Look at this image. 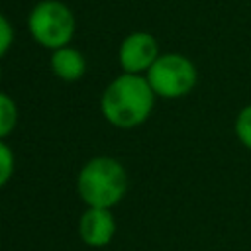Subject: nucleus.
I'll use <instances>...</instances> for the list:
<instances>
[{
    "instance_id": "obj_1",
    "label": "nucleus",
    "mask_w": 251,
    "mask_h": 251,
    "mask_svg": "<svg viewBox=\"0 0 251 251\" xmlns=\"http://www.w3.org/2000/svg\"><path fill=\"white\" fill-rule=\"evenodd\" d=\"M155 92L141 75L124 73L102 94V112L118 127H135L147 120L155 104Z\"/></svg>"
},
{
    "instance_id": "obj_2",
    "label": "nucleus",
    "mask_w": 251,
    "mask_h": 251,
    "mask_svg": "<svg viewBox=\"0 0 251 251\" xmlns=\"http://www.w3.org/2000/svg\"><path fill=\"white\" fill-rule=\"evenodd\" d=\"M127 188L124 167L110 157H96L78 175V192L90 208H112Z\"/></svg>"
},
{
    "instance_id": "obj_3",
    "label": "nucleus",
    "mask_w": 251,
    "mask_h": 251,
    "mask_svg": "<svg viewBox=\"0 0 251 251\" xmlns=\"http://www.w3.org/2000/svg\"><path fill=\"white\" fill-rule=\"evenodd\" d=\"M153 92L161 98L186 96L198 80L194 63L180 53H165L151 65L145 76Z\"/></svg>"
},
{
    "instance_id": "obj_4",
    "label": "nucleus",
    "mask_w": 251,
    "mask_h": 251,
    "mask_svg": "<svg viewBox=\"0 0 251 251\" xmlns=\"http://www.w3.org/2000/svg\"><path fill=\"white\" fill-rule=\"evenodd\" d=\"M27 25L33 39L39 45L49 49H59L73 39L75 16L63 2L43 0L31 10Z\"/></svg>"
},
{
    "instance_id": "obj_5",
    "label": "nucleus",
    "mask_w": 251,
    "mask_h": 251,
    "mask_svg": "<svg viewBox=\"0 0 251 251\" xmlns=\"http://www.w3.org/2000/svg\"><path fill=\"white\" fill-rule=\"evenodd\" d=\"M118 57L126 73L139 75L149 71L151 65L159 59V43L147 31H133L122 41Z\"/></svg>"
},
{
    "instance_id": "obj_6",
    "label": "nucleus",
    "mask_w": 251,
    "mask_h": 251,
    "mask_svg": "<svg viewBox=\"0 0 251 251\" xmlns=\"http://www.w3.org/2000/svg\"><path fill=\"white\" fill-rule=\"evenodd\" d=\"M114 218L108 208H88L78 224V231L84 243L92 247H102L110 243L114 235Z\"/></svg>"
},
{
    "instance_id": "obj_7",
    "label": "nucleus",
    "mask_w": 251,
    "mask_h": 251,
    "mask_svg": "<svg viewBox=\"0 0 251 251\" xmlns=\"http://www.w3.org/2000/svg\"><path fill=\"white\" fill-rule=\"evenodd\" d=\"M51 69L63 80H78L86 71V61L80 51L73 47H59L51 55Z\"/></svg>"
},
{
    "instance_id": "obj_8",
    "label": "nucleus",
    "mask_w": 251,
    "mask_h": 251,
    "mask_svg": "<svg viewBox=\"0 0 251 251\" xmlns=\"http://www.w3.org/2000/svg\"><path fill=\"white\" fill-rule=\"evenodd\" d=\"M16 120H18V110L14 100L0 92V137L8 135L14 129Z\"/></svg>"
},
{
    "instance_id": "obj_9",
    "label": "nucleus",
    "mask_w": 251,
    "mask_h": 251,
    "mask_svg": "<svg viewBox=\"0 0 251 251\" xmlns=\"http://www.w3.org/2000/svg\"><path fill=\"white\" fill-rule=\"evenodd\" d=\"M235 137L251 151V104L243 106L235 116Z\"/></svg>"
},
{
    "instance_id": "obj_10",
    "label": "nucleus",
    "mask_w": 251,
    "mask_h": 251,
    "mask_svg": "<svg viewBox=\"0 0 251 251\" xmlns=\"http://www.w3.org/2000/svg\"><path fill=\"white\" fill-rule=\"evenodd\" d=\"M12 171H14V157H12V151L8 145H4L0 141V188L8 182V178L12 176Z\"/></svg>"
},
{
    "instance_id": "obj_11",
    "label": "nucleus",
    "mask_w": 251,
    "mask_h": 251,
    "mask_svg": "<svg viewBox=\"0 0 251 251\" xmlns=\"http://www.w3.org/2000/svg\"><path fill=\"white\" fill-rule=\"evenodd\" d=\"M12 41H14V29H12L10 22L0 14V57L10 49Z\"/></svg>"
},
{
    "instance_id": "obj_12",
    "label": "nucleus",
    "mask_w": 251,
    "mask_h": 251,
    "mask_svg": "<svg viewBox=\"0 0 251 251\" xmlns=\"http://www.w3.org/2000/svg\"><path fill=\"white\" fill-rule=\"evenodd\" d=\"M0 76H2V69H0Z\"/></svg>"
}]
</instances>
